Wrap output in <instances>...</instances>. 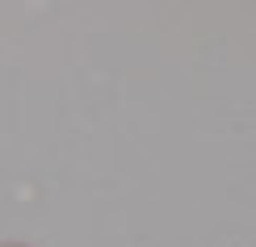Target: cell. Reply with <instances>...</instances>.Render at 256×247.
I'll return each mask as SVG.
<instances>
[{
    "mask_svg": "<svg viewBox=\"0 0 256 247\" xmlns=\"http://www.w3.org/2000/svg\"><path fill=\"white\" fill-rule=\"evenodd\" d=\"M0 247H26V243H0Z\"/></svg>",
    "mask_w": 256,
    "mask_h": 247,
    "instance_id": "cell-1",
    "label": "cell"
}]
</instances>
